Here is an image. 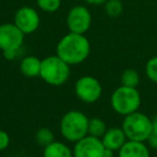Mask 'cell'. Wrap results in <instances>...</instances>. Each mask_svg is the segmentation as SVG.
<instances>
[{"label": "cell", "mask_w": 157, "mask_h": 157, "mask_svg": "<svg viewBox=\"0 0 157 157\" xmlns=\"http://www.w3.org/2000/svg\"><path fill=\"white\" fill-rule=\"evenodd\" d=\"M90 43L85 35L70 33L65 35L56 45V55L69 66L80 65L88 58Z\"/></svg>", "instance_id": "1"}, {"label": "cell", "mask_w": 157, "mask_h": 157, "mask_svg": "<svg viewBox=\"0 0 157 157\" xmlns=\"http://www.w3.org/2000/svg\"><path fill=\"white\" fill-rule=\"evenodd\" d=\"M90 118L81 111L71 110L63 115L59 123V130L67 141L74 142L88 135Z\"/></svg>", "instance_id": "2"}, {"label": "cell", "mask_w": 157, "mask_h": 157, "mask_svg": "<svg viewBox=\"0 0 157 157\" xmlns=\"http://www.w3.org/2000/svg\"><path fill=\"white\" fill-rule=\"evenodd\" d=\"M40 78L48 85L61 86L70 78V66L57 55H51L42 59Z\"/></svg>", "instance_id": "3"}, {"label": "cell", "mask_w": 157, "mask_h": 157, "mask_svg": "<svg viewBox=\"0 0 157 157\" xmlns=\"http://www.w3.org/2000/svg\"><path fill=\"white\" fill-rule=\"evenodd\" d=\"M122 128L127 140L146 142L153 131L152 118L142 112H133L124 116Z\"/></svg>", "instance_id": "4"}, {"label": "cell", "mask_w": 157, "mask_h": 157, "mask_svg": "<svg viewBox=\"0 0 157 157\" xmlns=\"http://www.w3.org/2000/svg\"><path fill=\"white\" fill-rule=\"evenodd\" d=\"M110 102L114 112L126 116L139 110L141 105V95L137 87L121 85L112 93Z\"/></svg>", "instance_id": "5"}, {"label": "cell", "mask_w": 157, "mask_h": 157, "mask_svg": "<svg viewBox=\"0 0 157 157\" xmlns=\"http://www.w3.org/2000/svg\"><path fill=\"white\" fill-rule=\"evenodd\" d=\"M25 35L14 23L0 25V51L8 60L16 58L24 44Z\"/></svg>", "instance_id": "6"}, {"label": "cell", "mask_w": 157, "mask_h": 157, "mask_svg": "<svg viewBox=\"0 0 157 157\" xmlns=\"http://www.w3.org/2000/svg\"><path fill=\"white\" fill-rule=\"evenodd\" d=\"M74 92L82 102L95 103L102 96V85L98 78L92 75H84L75 82Z\"/></svg>", "instance_id": "7"}, {"label": "cell", "mask_w": 157, "mask_h": 157, "mask_svg": "<svg viewBox=\"0 0 157 157\" xmlns=\"http://www.w3.org/2000/svg\"><path fill=\"white\" fill-rule=\"evenodd\" d=\"M66 23L70 33L85 35L92 25V14L84 6H75L68 12Z\"/></svg>", "instance_id": "8"}, {"label": "cell", "mask_w": 157, "mask_h": 157, "mask_svg": "<svg viewBox=\"0 0 157 157\" xmlns=\"http://www.w3.org/2000/svg\"><path fill=\"white\" fill-rule=\"evenodd\" d=\"M14 24L24 35H30L37 31L40 26V15L33 7H22L14 15Z\"/></svg>", "instance_id": "9"}, {"label": "cell", "mask_w": 157, "mask_h": 157, "mask_svg": "<svg viewBox=\"0 0 157 157\" xmlns=\"http://www.w3.org/2000/svg\"><path fill=\"white\" fill-rule=\"evenodd\" d=\"M105 146L100 138L87 135L75 142L73 146V157H103Z\"/></svg>", "instance_id": "10"}, {"label": "cell", "mask_w": 157, "mask_h": 157, "mask_svg": "<svg viewBox=\"0 0 157 157\" xmlns=\"http://www.w3.org/2000/svg\"><path fill=\"white\" fill-rule=\"evenodd\" d=\"M101 141L105 148H109L114 152H118V150L127 141V137L122 127L121 128L113 127V128L107 129L105 135L101 138Z\"/></svg>", "instance_id": "11"}, {"label": "cell", "mask_w": 157, "mask_h": 157, "mask_svg": "<svg viewBox=\"0 0 157 157\" xmlns=\"http://www.w3.org/2000/svg\"><path fill=\"white\" fill-rule=\"evenodd\" d=\"M118 157H151L150 148L145 142L127 140L118 150Z\"/></svg>", "instance_id": "12"}, {"label": "cell", "mask_w": 157, "mask_h": 157, "mask_svg": "<svg viewBox=\"0 0 157 157\" xmlns=\"http://www.w3.org/2000/svg\"><path fill=\"white\" fill-rule=\"evenodd\" d=\"M41 61V59H39L37 56H33V55L25 56L20 63V70L22 74L27 76V78L40 76Z\"/></svg>", "instance_id": "13"}, {"label": "cell", "mask_w": 157, "mask_h": 157, "mask_svg": "<svg viewBox=\"0 0 157 157\" xmlns=\"http://www.w3.org/2000/svg\"><path fill=\"white\" fill-rule=\"evenodd\" d=\"M43 157H73V152L66 143L55 140L43 147Z\"/></svg>", "instance_id": "14"}, {"label": "cell", "mask_w": 157, "mask_h": 157, "mask_svg": "<svg viewBox=\"0 0 157 157\" xmlns=\"http://www.w3.org/2000/svg\"><path fill=\"white\" fill-rule=\"evenodd\" d=\"M107 125L105 121L99 117H93L88 121V135L96 138H102L105 132L107 131Z\"/></svg>", "instance_id": "15"}, {"label": "cell", "mask_w": 157, "mask_h": 157, "mask_svg": "<svg viewBox=\"0 0 157 157\" xmlns=\"http://www.w3.org/2000/svg\"><path fill=\"white\" fill-rule=\"evenodd\" d=\"M140 83V75L137 70L126 69L121 75V85L127 87H137Z\"/></svg>", "instance_id": "16"}, {"label": "cell", "mask_w": 157, "mask_h": 157, "mask_svg": "<svg viewBox=\"0 0 157 157\" xmlns=\"http://www.w3.org/2000/svg\"><path fill=\"white\" fill-rule=\"evenodd\" d=\"M35 139H36V142H37L40 146L45 147L46 145H48V144H51L53 141H55V136H54V132H53L50 128L41 127V128H39L36 131Z\"/></svg>", "instance_id": "17"}, {"label": "cell", "mask_w": 157, "mask_h": 157, "mask_svg": "<svg viewBox=\"0 0 157 157\" xmlns=\"http://www.w3.org/2000/svg\"><path fill=\"white\" fill-rule=\"evenodd\" d=\"M105 13L110 17H117L123 12L122 0H107L105 3Z\"/></svg>", "instance_id": "18"}, {"label": "cell", "mask_w": 157, "mask_h": 157, "mask_svg": "<svg viewBox=\"0 0 157 157\" xmlns=\"http://www.w3.org/2000/svg\"><path fill=\"white\" fill-rule=\"evenodd\" d=\"M37 5L42 11L54 13L60 8L61 0H37Z\"/></svg>", "instance_id": "19"}, {"label": "cell", "mask_w": 157, "mask_h": 157, "mask_svg": "<svg viewBox=\"0 0 157 157\" xmlns=\"http://www.w3.org/2000/svg\"><path fill=\"white\" fill-rule=\"evenodd\" d=\"M145 74L151 82L157 84V56L147 60L145 65Z\"/></svg>", "instance_id": "20"}, {"label": "cell", "mask_w": 157, "mask_h": 157, "mask_svg": "<svg viewBox=\"0 0 157 157\" xmlns=\"http://www.w3.org/2000/svg\"><path fill=\"white\" fill-rule=\"evenodd\" d=\"M10 144V137L8 132L0 129V152L5 151Z\"/></svg>", "instance_id": "21"}, {"label": "cell", "mask_w": 157, "mask_h": 157, "mask_svg": "<svg viewBox=\"0 0 157 157\" xmlns=\"http://www.w3.org/2000/svg\"><path fill=\"white\" fill-rule=\"evenodd\" d=\"M146 142L148 143V146H150L151 148L157 151V135L156 133L152 132V135L150 136V138H148Z\"/></svg>", "instance_id": "22"}, {"label": "cell", "mask_w": 157, "mask_h": 157, "mask_svg": "<svg viewBox=\"0 0 157 157\" xmlns=\"http://www.w3.org/2000/svg\"><path fill=\"white\" fill-rule=\"evenodd\" d=\"M107 0H85V2H87L88 5L92 6H100V5H105Z\"/></svg>", "instance_id": "23"}, {"label": "cell", "mask_w": 157, "mask_h": 157, "mask_svg": "<svg viewBox=\"0 0 157 157\" xmlns=\"http://www.w3.org/2000/svg\"><path fill=\"white\" fill-rule=\"evenodd\" d=\"M152 126H153V133L157 135V115L154 118H152Z\"/></svg>", "instance_id": "24"}, {"label": "cell", "mask_w": 157, "mask_h": 157, "mask_svg": "<svg viewBox=\"0 0 157 157\" xmlns=\"http://www.w3.org/2000/svg\"><path fill=\"white\" fill-rule=\"evenodd\" d=\"M113 155H114V151L105 147V151H103V157H113Z\"/></svg>", "instance_id": "25"}]
</instances>
